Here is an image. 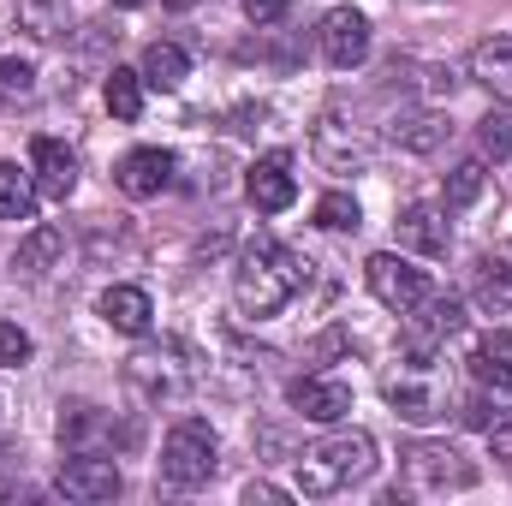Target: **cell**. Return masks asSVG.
I'll list each match as a JSON object with an SVG mask.
<instances>
[{
	"label": "cell",
	"mask_w": 512,
	"mask_h": 506,
	"mask_svg": "<svg viewBox=\"0 0 512 506\" xmlns=\"http://www.w3.org/2000/svg\"><path fill=\"white\" fill-rule=\"evenodd\" d=\"M298 286H304V262L286 251L280 239H268V233H256L251 245L239 251V262H233V304L245 316H256V322L280 316Z\"/></svg>",
	"instance_id": "obj_1"
},
{
	"label": "cell",
	"mask_w": 512,
	"mask_h": 506,
	"mask_svg": "<svg viewBox=\"0 0 512 506\" xmlns=\"http://www.w3.org/2000/svg\"><path fill=\"white\" fill-rule=\"evenodd\" d=\"M370 471H376V435L340 429V435H328V441L298 453V495L328 501V495H346L352 483H364Z\"/></svg>",
	"instance_id": "obj_2"
},
{
	"label": "cell",
	"mask_w": 512,
	"mask_h": 506,
	"mask_svg": "<svg viewBox=\"0 0 512 506\" xmlns=\"http://www.w3.org/2000/svg\"><path fill=\"white\" fill-rule=\"evenodd\" d=\"M191 381H197V352L185 340H149L126 358V387L143 405H167L191 393Z\"/></svg>",
	"instance_id": "obj_3"
},
{
	"label": "cell",
	"mask_w": 512,
	"mask_h": 506,
	"mask_svg": "<svg viewBox=\"0 0 512 506\" xmlns=\"http://www.w3.org/2000/svg\"><path fill=\"white\" fill-rule=\"evenodd\" d=\"M221 465V441L203 417H179L161 441V483L167 489H203Z\"/></svg>",
	"instance_id": "obj_4"
},
{
	"label": "cell",
	"mask_w": 512,
	"mask_h": 506,
	"mask_svg": "<svg viewBox=\"0 0 512 506\" xmlns=\"http://www.w3.org/2000/svg\"><path fill=\"white\" fill-rule=\"evenodd\" d=\"M471 483H477V471L447 441H417L399 453V495H447V489H471Z\"/></svg>",
	"instance_id": "obj_5"
},
{
	"label": "cell",
	"mask_w": 512,
	"mask_h": 506,
	"mask_svg": "<svg viewBox=\"0 0 512 506\" xmlns=\"http://www.w3.org/2000/svg\"><path fill=\"white\" fill-rule=\"evenodd\" d=\"M364 280H370L376 304H387L393 316H417V310H423V298L435 292V286H429V274H423V268H411L399 251H376L370 262H364Z\"/></svg>",
	"instance_id": "obj_6"
},
{
	"label": "cell",
	"mask_w": 512,
	"mask_h": 506,
	"mask_svg": "<svg viewBox=\"0 0 512 506\" xmlns=\"http://www.w3.org/2000/svg\"><path fill=\"white\" fill-rule=\"evenodd\" d=\"M310 149H316V161L328 173H364L370 155H376V137L364 126H352V120H340V114H322L310 126Z\"/></svg>",
	"instance_id": "obj_7"
},
{
	"label": "cell",
	"mask_w": 512,
	"mask_h": 506,
	"mask_svg": "<svg viewBox=\"0 0 512 506\" xmlns=\"http://www.w3.org/2000/svg\"><path fill=\"white\" fill-rule=\"evenodd\" d=\"M54 489L66 495V501H114L120 489H126V477H120V465L108 459V453H72L66 465H60V477H54Z\"/></svg>",
	"instance_id": "obj_8"
},
{
	"label": "cell",
	"mask_w": 512,
	"mask_h": 506,
	"mask_svg": "<svg viewBox=\"0 0 512 506\" xmlns=\"http://www.w3.org/2000/svg\"><path fill=\"white\" fill-rule=\"evenodd\" d=\"M316 42H322V60H328L334 72H352V66L370 60V18H364L358 6H334V12L322 18Z\"/></svg>",
	"instance_id": "obj_9"
},
{
	"label": "cell",
	"mask_w": 512,
	"mask_h": 506,
	"mask_svg": "<svg viewBox=\"0 0 512 506\" xmlns=\"http://www.w3.org/2000/svg\"><path fill=\"white\" fill-rule=\"evenodd\" d=\"M245 197H251L262 215H280V209L298 203V173H292V155H286V149L256 155L251 173H245Z\"/></svg>",
	"instance_id": "obj_10"
},
{
	"label": "cell",
	"mask_w": 512,
	"mask_h": 506,
	"mask_svg": "<svg viewBox=\"0 0 512 506\" xmlns=\"http://www.w3.org/2000/svg\"><path fill=\"white\" fill-rule=\"evenodd\" d=\"M30 179L48 203H66L78 191V155L60 143V137H36L30 143Z\"/></svg>",
	"instance_id": "obj_11"
},
{
	"label": "cell",
	"mask_w": 512,
	"mask_h": 506,
	"mask_svg": "<svg viewBox=\"0 0 512 506\" xmlns=\"http://www.w3.org/2000/svg\"><path fill=\"white\" fill-rule=\"evenodd\" d=\"M393 227H399V251L447 256V245H453V221H447L441 203H411V209H399Z\"/></svg>",
	"instance_id": "obj_12"
},
{
	"label": "cell",
	"mask_w": 512,
	"mask_h": 506,
	"mask_svg": "<svg viewBox=\"0 0 512 506\" xmlns=\"http://www.w3.org/2000/svg\"><path fill=\"white\" fill-rule=\"evenodd\" d=\"M423 370H429V352H417L411 370L387 376V399H393V411H399L405 423H435V417H441V393H435V381L423 376Z\"/></svg>",
	"instance_id": "obj_13"
},
{
	"label": "cell",
	"mask_w": 512,
	"mask_h": 506,
	"mask_svg": "<svg viewBox=\"0 0 512 506\" xmlns=\"http://www.w3.org/2000/svg\"><path fill=\"white\" fill-rule=\"evenodd\" d=\"M114 185L126 191V197H161L167 185H173V155L167 149H131L120 155V167H114Z\"/></svg>",
	"instance_id": "obj_14"
},
{
	"label": "cell",
	"mask_w": 512,
	"mask_h": 506,
	"mask_svg": "<svg viewBox=\"0 0 512 506\" xmlns=\"http://www.w3.org/2000/svg\"><path fill=\"white\" fill-rule=\"evenodd\" d=\"M292 411L304 423H340L352 411V387L334 376H304V381H292Z\"/></svg>",
	"instance_id": "obj_15"
},
{
	"label": "cell",
	"mask_w": 512,
	"mask_h": 506,
	"mask_svg": "<svg viewBox=\"0 0 512 506\" xmlns=\"http://www.w3.org/2000/svg\"><path fill=\"white\" fill-rule=\"evenodd\" d=\"M114 435V417L96 405H60V447L66 453H102V441Z\"/></svg>",
	"instance_id": "obj_16"
},
{
	"label": "cell",
	"mask_w": 512,
	"mask_h": 506,
	"mask_svg": "<svg viewBox=\"0 0 512 506\" xmlns=\"http://www.w3.org/2000/svg\"><path fill=\"white\" fill-rule=\"evenodd\" d=\"M96 310H102V322L120 328V334H149V322H155V304H149L143 286H108Z\"/></svg>",
	"instance_id": "obj_17"
},
{
	"label": "cell",
	"mask_w": 512,
	"mask_h": 506,
	"mask_svg": "<svg viewBox=\"0 0 512 506\" xmlns=\"http://www.w3.org/2000/svg\"><path fill=\"white\" fill-rule=\"evenodd\" d=\"M12 262H18V274H30V280H42V274H54L60 262H66V233L60 227H30L24 239H18V251H12Z\"/></svg>",
	"instance_id": "obj_18"
},
{
	"label": "cell",
	"mask_w": 512,
	"mask_h": 506,
	"mask_svg": "<svg viewBox=\"0 0 512 506\" xmlns=\"http://www.w3.org/2000/svg\"><path fill=\"white\" fill-rule=\"evenodd\" d=\"M387 137L399 143V149H411V155H435L441 143H447V120L435 114V108H411V114H399Z\"/></svg>",
	"instance_id": "obj_19"
},
{
	"label": "cell",
	"mask_w": 512,
	"mask_h": 506,
	"mask_svg": "<svg viewBox=\"0 0 512 506\" xmlns=\"http://www.w3.org/2000/svg\"><path fill=\"white\" fill-rule=\"evenodd\" d=\"M471 376L483 381V387H495V393H507L512 387V334H483L477 346H471Z\"/></svg>",
	"instance_id": "obj_20"
},
{
	"label": "cell",
	"mask_w": 512,
	"mask_h": 506,
	"mask_svg": "<svg viewBox=\"0 0 512 506\" xmlns=\"http://www.w3.org/2000/svg\"><path fill=\"white\" fill-rule=\"evenodd\" d=\"M191 78V54L179 42H149L143 48V84L149 90H179Z\"/></svg>",
	"instance_id": "obj_21"
},
{
	"label": "cell",
	"mask_w": 512,
	"mask_h": 506,
	"mask_svg": "<svg viewBox=\"0 0 512 506\" xmlns=\"http://www.w3.org/2000/svg\"><path fill=\"white\" fill-rule=\"evenodd\" d=\"M471 78L489 90H512V36H483L471 48Z\"/></svg>",
	"instance_id": "obj_22"
},
{
	"label": "cell",
	"mask_w": 512,
	"mask_h": 506,
	"mask_svg": "<svg viewBox=\"0 0 512 506\" xmlns=\"http://www.w3.org/2000/svg\"><path fill=\"white\" fill-rule=\"evenodd\" d=\"M36 179L18 161H0V221H30L36 215Z\"/></svg>",
	"instance_id": "obj_23"
},
{
	"label": "cell",
	"mask_w": 512,
	"mask_h": 506,
	"mask_svg": "<svg viewBox=\"0 0 512 506\" xmlns=\"http://www.w3.org/2000/svg\"><path fill=\"white\" fill-rule=\"evenodd\" d=\"M102 102H108V114L131 126L137 114H143V72H131V66H114L108 72V84H102Z\"/></svg>",
	"instance_id": "obj_24"
},
{
	"label": "cell",
	"mask_w": 512,
	"mask_h": 506,
	"mask_svg": "<svg viewBox=\"0 0 512 506\" xmlns=\"http://www.w3.org/2000/svg\"><path fill=\"white\" fill-rule=\"evenodd\" d=\"M18 30H30L36 42L66 36V0H18Z\"/></svg>",
	"instance_id": "obj_25"
},
{
	"label": "cell",
	"mask_w": 512,
	"mask_h": 506,
	"mask_svg": "<svg viewBox=\"0 0 512 506\" xmlns=\"http://www.w3.org/2000/svg\"><path fill=\"white\" fill-rule=\"evenodd\" d=\"M30 102H36V66H24V60H0V114L30 108Z\"/></svg>",
	"instance_id": "obj_26"
},
{
	"label": "cell",
	"mask_w": 512,
	"mask_h": 506,
	"mask_svg": "<svg viewBox=\"0 0 512 506\" xmlns=\"http://www.w3.org/2000/svg\"><path fill=\"white\" fill-rule=\"evenodd\" d=\"M477 304H483L489 316H507L512 310V262H483V274H477Z\"/></svg>",
	"instance_id": "obj_27"
},
{
	"label": "cell",
	"mask_w": 512,
	"mask_h": 506,
	"mask_svg": "<svg viewBox=\"0 0 512 506\" xmlns=\"http://www.w3.org/2000/svg\"><path fill=\"white\" fill-rule=\"evenodd\" d=\"M316 227H328V233H358V227H364L358 197H352V191H328V197L316 203Z\"/></svg>",
	"instance_id": "obj_28"
},
{
	"label": "cell",
	"mask_w": 512,
	"mask_h": 506,
	"mask_svg": "<svg viewBox=\"0 0 512 506\" xmlns=\"http://www.w3.org/2000/svg\"><path fill=\"white\" fill-rule=\"evenodd\" d=\"M483 185H489L483 161H459V167L447 173V209H471V203L483 197Z\"/></svg>",
	"instance_id": "obj_29"
},
{
	"label": "cell",
	"mask_w": 512,
	"mask_h": 506,
	"mask_svg": "<svg viewBox=\"0 0 512 506\" xmlns=\"http://www.w3.org/2000/svg\"><path fill=\"white\" fill-rule=\"evenodd\" d=\"M477 149L495 155V161H507L512 155V108H489V114L477 120Z\"/></svg>",
	"instance_id": "obj_30"
},
{
	"label": "cell",
	"mask_w": 512,
	"mask_h": 506,
	"mask_svg": "<svg viewBox=\"0 0 512 506\" xmlns=\"http://www.w3.org/2000/svg\"><path fill=\"white\" fill-rule=\"evenodd\" d=\"M423 328H429V340H447V334H459L465 328V304L459 298H423Z\"/></svg>",
	"instance_id": "obj_31"
},
{
	"label": "cell",
	"mask_w": 512,
	"mask_h": 506,
	"mask_svg": "<svg viewBox=\"0 0 512 506\" xmlns=\"http://www.w3.org/2000/svg\"><path fill=\"white\" fill-rule=\"evenodd\" d=\"M30 352H36V346H30V334H24L18 322H0V364H6V370H24V364H30Z\"/></svg>",
	"instance_id": "obj_32"
},
{
	"label": "cell",
	"mask_w": 512,
	"mask_h": 506,
	"mask_svg": "<svg viewBox=\"0 0 512 506\" xmlns=\"http://www.w3.org/2000/svg\"><path fill=\"white\" fill-rule=\"evenodd\" d=\"M459 417H465V423H471V429H483V435H489V429H495V423H501V417H507V411H501V405H495V399H489V393H471V399H465V411H459Z\"/></svg>",
	"instance_id": "obj_33"
},
{
	"label": "cell",
	"mask_w": 512,
	"mask_h": 506,
	"mask_svg": "<svg viewBox=\"0 0 512 506\" xmlns=\"http://www.w3.org/2000/svg\"><path fill=\"white\" fill-rule=\"evenodd\" d=\"M292 12V0H245V18H251L256 30H268V24H280Z\"/></svg>",
	"instance_id": "obj_34"
},
{
	"label": "cell",
	"mask_w": 512,
	"mask_h": 506,
	"mask_svg": "<svg viewBox=\"0 0 512 506\" xmlns=\"http://www.w3.org/2000/svg\"><path fill=\"white\" fill-rule=\"evenodd\" d=\"M256 501L280 506V501H286V489H274V483H245V506H256Z\"/></svg>",
	"instance_id": "obj_35"
},
{
	"label": "cell",
	"mask_w": 512,
	"mask_h": 506,
	"mask_svg": "<svg viewBox=\"0 0 512 506\" xmlns=\"http://www.w3.org/2000/svg\"><path fill=\"white\" fill-rule=\"evenodd\" d=\"M161 6H173V12H185V6H197V0H161Z\"/></svg>",
	"instance_id": "obj_36"
},
{
	"label": "cell",
	"mask_w": 512,
	"mask_h": 506,
	"mask_svg": "<svg viewBox=\"0 0 512 506\" xmlns=\"http://www.w3.org/2000/svg\"><path fill=\"white\" fill-rule=\"evenodd\" d=\"M114 6H143V0H114Z\"/></svg>",
	"instance_id": "obj_37"
}]
</instances>
